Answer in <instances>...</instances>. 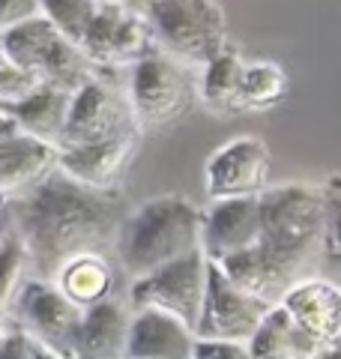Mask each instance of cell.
Instances as JSON below:
<instances>
[{"mask_svg":"<svg viewBox=\"0 0 341 359\" xmlns=\"http://www.w3.org/2000/svg\"><path fill=\"white\" fill-rule=\"evenodd\" d=\"M9 207L15 212V228L27 264L45 282H51L69 257L102 252L114 243L123 216L129 212L120 189L96 192L72 183L60 171L9 201Z\"/></svg>","mask_w":341,"mask_h":359,"instance_id":"1","label":"cell"},{"mask_svg":"<svg viewBox=\"0 0 341 359\" xmlns=\"http://www.w3.org/2000/svg\"><path fill=\"white\" fill-rule=\"evenodd\" d=\"M203 210L183 195H156L123 216L114 249L117 261L135 278L201 252Z\"/></svg>","mask_w":341,"mask_h":359,"instance_id":"2","label":"cell"},{"mask_svg":"<svg viewBox=\"0 0 341 359\" xmlns=\"http://www.w3.org/2000/svg\"><path fill=\"white\" fill-rule=\"evenodd\" d=\"M260 201V245L302 273L323 249V192L312 183L269 186Z\"/></svg>","mask_w":341,"mask_h":359,"instance_id":"3","label":"cell"},{"mask_svg":"<svg viewBox=\"0 0 341 359\" xmlns=\"http://www.w3.org/2000/svg\"><path fill=\"white\" fill-rule=\"evenodd\" d=\"M144 18L156 48L192 72L227 48V18L215 0H150Z\"/></svg>","mask_w":341,"mask_h":359,"instance_id":"4","label":"cell"},{"mask_svg":"<svg viewBox=\"0 0 341 359\" xmlns=\"http://www.w3.org/2000/svg\"><path fill=\"white\" fill-rule=\"evenodd\" d=\"M0 45L6 57L36 84L75 93L87 81L99 78V69L87 60V54L63 33H57L42 15L0 33Z\"/></svg>","mask_w":341,"mask_h":359,"instance_id":"5","label":"cell"},{"mask_svg":"<svg viewBox=\"0 0 341 359\" xmlns=\"http://www.w3.org/2000/svg\"><path fill=\"white\" fill-rule=\"evenodd\" d=\"M126 99L141 135L162 132L183 120L198 102V75L156 48L132 66Z\"/></svg>","mask_w":341,"mask_h":359,"instance_id":"6","label":"cell"},{"mask_svg":"<svg viewBox=\"0 0 341 359\" xmlns=\"http://www.w3.org/2000/svg\"><path fill=\"white\" fill-rule=\"evenodd\" d=\"M207 266L210 261L203 257V252H195L150 276L135 278L129 287V309L170 314L195 332L203 306V290H207Z\"/></svg>","mask_w":341,"mask_h":359,"instance_id":"7","label":"cell"},{"mask_svg":"<svg viewBox=\"0 0 341 359\" xmlns=\"http://www.w3.org/2000/svg\"><path fill=\"white\" fill-rule=\"evenodd\" d=\"M81 51L99 72L123 69V66L132 69L138 60L156 51V39L138 9H132L126 0H111L99 6Z\"/></svg>","mask_w":341,"mask_h":359,"instance_id":"8","label":"cell"},{"mask_svg":"<svg viewBox=\"0 0 341 359\" xmlns=\"http://www.w3.org/2000/svg\"><path fill=\"white\" fill-rule=\"evenodd\" d=\"M272 153L255 135L225 141L203 162V195L210 204L234 198H260L269 189Z\"/></svg>","mask_w":341,"mask_h":359,"instance_id":"9","label":"cell"},{"mask_svg":"<svg viewBox=\"0 0 341 359\" xmlns=\"http://www.w3.org/2000/svg\"><path fill=\"white\" fill-rule=\"evenodd\" d=\"M18 330L33 341L48 347L57 356L75 359V341L81 330L84 311L72 306L60 290L45 278H27L15 294Z\"/></svg>","mask_w":341,"mask_h":359,"instance_id":"10","label":"cell"},{"mask_svg":"<svg viewBox=\"0 0 341 359\" xmlns=\"http://www.w3.org/2000/svg\"><path fill=\"white\" fill-rule=\"evenodd\" d=\"M135 132H138V126H135L126 93L120 87H114L108 78L99 75L72 93L69 120H66L60 150L111 141V138H120V135H135Z\"/></svg>","mask_w":341,"mask_h":359,"instance_id":"11","label":"cell"},{"mask_svg":"<svg viewBox=\"0 0 341 359\" xmlns=\"http://www.w3.org/2000/svg\"><path fill=\"white\" fill-rule=\"evenodd\" d=\"M272 306L255 297L243 294L236 285L225 278L215 264L207 266V290H203V306L195 327L198 341H240L248 344L258 327L264 323Z\"/></svg>","mask_w":341,"mask_h":359,"instance_id":"12","label":"cell"},{"mask_svg":"<svg viewBox=\"0 0 341 359\" xmlns=\"http://www.w3.org/2000/svg\"><path fill=\"white\" fill-rule=\"evenodd\" d=\"M141 135H120L111 141L81 144V147H63L57 156V171L69 177L72 183L96 192H114L120 177L126 174L135 153H138Z\"/></svg>","mask_w":341,"mask_h":359,"instance_id":"13","label":"cell"},{"mask_svg":"<svg viewBox=\"0 0 341 359\" xmlns=\"http://www.w3.org/2000/svg\"><path fill=\"white\" fill-rule=\"evenodd\" d=\"M260 243V201L234 198L215 201L203 210L201 252L207 261L219 264Z\"/></svg>","mask_w":341,"mask_h":359,"instance_id":"14","label":"cell"},{"mask_svg":"<svg viewBox=\"0 0 341 359\" xmlns=\"http://www.w3.org/2000/svg\"><path fill=\"white\" fill-rule=\"evenodd\" d=\"M302 335L314 344L333 347L341 341V287L317 276H305L279 302Z\"/></svg>","mask_w":341,"mask_h":359,"instance_id":"15","label":"cell"},{"mask_svg":"<svg viewBox=\"0 0 341 359\" xmlns=\"http://www.w3.org/2000/svg\"><path fill=\"white\" fill-rule=\"evenodd\" d=\"M60 150L25 135L13 117L0 120V189L18 198L57 171Z\"/></svg>","mask_w":341,"mask_h":359,"instance_id":"16","label":"cell"},{"mask_svg":"<svg viewBox=\"0 0 341 359\" xmlns=\"http://www.w3.org/2000/svg\"><path fill=\"white\" fill-rule=\"evenodd\" d=\"M215 266L222 269L231 285H236L248 297L267 302V306H279L284 294H288L300 278H305L300 266L281 261L279 255H272L267 245H260V243L240 255H234V257H225V261H219Z\"/></svg>","mask_w":341,"mask_h":359,"instance_id":"17","label":"cell"},{"mask_svg":"<svg viewBox=\"0 0 341 359\" xmlns=\"http://www.w3.org/2000/svg\"><path fill=\"white\" fill-rule=\"evenodd\" d=\"M195 332L162 311H132L126 359H192Z\"/></svg>","mask_w":341,"mask_h":359,"instance_id":"18","label":"cell"},{"mask_svg":"<svg viewBox=\"0 0 341 359\" xmlns=\"http://www.w3.org/2000/svg\"><path fill=\"white\" fill-rule=\"evenodd\" d=\"M132 309L117 297L87 309L75 341V359H126Z\"/></svg>","mask_w":341,"mask_h":359,"instance_id":"19","label":"cell"},{"mask_svg":"<svg viewBox=\"0 0 341 359\" xmlns=\"http://www.w3.org/2000/svg\"><path fill=\"white\" fill-rule=\"evenodd\" d=\"M243 72L246 57L227 42V48L198 69V102L213 117L243 114Z\"/></svg>","mask_w":341,"mask_h":359,"instance_id":"20","label":"cell"},{"mask_svg":"<svg viewBox=\"0 0 341 359\" xmlns=\"http://www.w3.org/2000/svg\"><path fill=\"white\" fill-rule=\"evenodd\" d=\"M51 285L60 294L78 306L81 311L99 306L114 297V285H117V273H114L111 261L102 252H84L69 257L57 276L51 278Z\"/></svg>","mask_w":341,"mask_h":359,"instance_id":"21","label":"cell"},{"mask_svg":"<svg viewBox=\"0 0 341 359\" xmlns=\"http://www.w3.org/2000/svg\"><path fill=\"white\" fill-rule=\"evenodd\" d=\"M69 105H72V93L39 84L36 90H30L25 99L9 105V117L15 120V126L25 135L60 150L66 120H69Z\"/></svg>","mask_w":341,"mask_h":359,"instance_id":"22","label":"cell"},{"mask_svg":"<svg viewBox=\"0 0 341 359\" xmlns=\"http://www.w3.org/2000/svg\"><path fill=\"white\" fill-rule=\"evenodd\" d=\"M326 347L314 344L309 335H302L293 320L284 314L281 306H272L264 323L248 341L252 359H321Z\"/></svg>","mask_w":341,"mask_h":359,"instance_id":"23","label":"cell"},{"mask_svg":"<svg viewBox=\"0 0 341 359\" xmlns=\"http://www.w3.org/2000/svg\"><path fill=\"white\" fill-rule=\"evenodd\" d=\"M290 90V78L272 60H246L243 72V108L246 111H272L284 102Z\"/></svg>","mask_w":341,"mask_h":359,"instance_id":"24","label":"cell"},{"mask_svg":"<svg viewBox=\"0 0 341 359\" xmlns=\"http://www.w3.org/2000/svg\"><path fill=\"white\" fill-rule=\"evenodd\" d=\"M99 6H102L99 0H39V15L48 21L57 33H63L66 39L81 48Z\"/></svg>","mask_w":341,"mask_h":359,"instance_id":"25","label":"cell"},{"mask_svg":"<svg viewBox=\"0 0 341 359\" xmlns=\"http://www.w3.org/2000/svg\"><path fill=\"white\" fill-rule=\"evenodd\" d=\"M25 264H27V255H25V245H21L18 233L0 240V309H6L9 299L18 294Z\"/></svg>","mask_w":341,"mask_h":359,"instance_id":"26","label":"cell"},{"mask_svg":"<svg viewBox=\"0 0 341 359\" xmlns=\"http://www.w3.org/2000/svg\"><path fill=\"white\" fill-rule=\"evenodd\" d=\"M323 192V252L341 261V174H329L321 183Z\"/></svg>","mask_w":341,"mask_h":359,"instance_id":"27","label":"cell"},{"mask_svg":"<svg viewBox=\"0 0 341 359\" xmlns=\"http://www.w3.org/2000/svg\"><path fill=\"white\" fill-rule=\"evenodd\" d=\"M39 84L30 81V78L18 69V66L6 57L4 45H0V102L15 105L18 99H25L30 90H36Z\"/></svg>","mask_w":341,"mask_h":359,"instance_id":"28","label":"cell"},{"mask_svg":"<svg viewBox=\"0 0 341 359\" xmlns=\"http://www.w3.org/2000/svg\"><path fill=\"white\" fill-rule=\"evenodd\" d=\"M39 15V0H0V33Z\"/></svg>","mask_w":341,"mask_h":359,"instance_id":"29","label":"cell"},{"mask_svg":"<svg viewBox=\"0 0 341 359\" xmlns=\"http://www.w3.org/2000/svg\"><path fill=\"white\" fill-rule=\"evenodd\" d=\"M192 359H252V353L240 341H195Z\"/></svg>","mask_w":341,"mask_h":359,"instance_id":"30","label":"cell"},{"mask_svg":"<svg viewBox=\"0 0 341 359\" xmlns=\"http://www.w3.org/2000/svg\"><path fill=\"white\" fill-rule=\"evenodd\" d=\"M0 359H33V339L21 330L9 332L4 351H0Z\"/></svg>","mask_w":341,"mask_h":359,"instance_id":"31","label":"cell"},{"mask_svg":"<svg viewBox=\"0 0 341 359\" xmlns=\"http://www.w3.org/2000/svg\"><path fill=\"white\" fill-rule=\"evenodd\" d=\"M33 359H63V356H57L48 347H42L39 341H33Z\"/></svg>","mask_w":341,"mask_h":359,"instance_id":"32","label":"cell"},{"mask_svg":"<svg viewBox=\"0 0 341 359\" xmlns=\"http://www.w3.org/2000/svg\"><path fill=\"white\" fill-rule=\"evenodd\" d=\"M321 359H341V341L333 344V347H326V351L321 353Z\"/></svg>","mask_w":341,"mask_h":359,"instance_id":"33","label":"cell"},{"mask_svg":"<svg viewBox=\"0 0 341 359\" xmlns=\"http://www.w3.org/2000/svg\"><path fill=\"white\" fill-rule=\"evenodd\" d=\"M9 201H13V198H9V195L4 192V189H0V216H4V210L9 207Z\"/></svg>","mask_w":341,"mask_h":359,"instance_id":"34","label":"cell"},{"mask_svg":"<svg viewBox=\"0 0 341 359\" xmlns=\"http://www.w3.org/2000/svg\"><path fill=\"white\" fill-rule=\"evenodd\" d=\"M6 117H9V105L0 102V120H6Z\"/></svg>","mask_w":341,"mask_h":359,"instance_id":"35","label":"cell"},{"mask_svg":"<svg viewBox=\"0 0 341 359\" xmlns=\"http://www.w3.org/2000/svg\"><path fill=\"white\" fill-rule=\"evenodd\" d=\"M6 339H9V332H6L4 327H0V351H4V344H6Z\"/></svg>","mask_w":341,"mask_h":359,"instance_id":"36","label":"cell"},{"mask_svg":"<svg viewBox=\"0 0 341 359\" xmlns=\"http://www.w3.org/2000/svg\"><path fill=\"white\" fill-rule=\"evenodd\" d=\"M99 4H111V0H99Z\"/></svg>","mask_w":341,"mask_h":359,"instance_id":"37","label":"cell"},{"mask_svg":"<svg viewBox=\"0 0 341 359\" xmlns=\"http://www.w3.org/2000/svg\"><path fill=\"white\" fill-rule=\"evenodd\" d=\"M0 311H4V309H0Z\"/></svg>","mask_w":341,"mask_h":359,"instance_id":"38","label":"cell"}]
</instances>
